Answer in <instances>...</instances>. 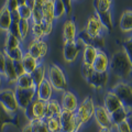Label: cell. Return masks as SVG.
I'll use <instances>...</instances> for the list:
<instances>
[{"label":"cell","mask_w":132,"mask_h":132,"mask_svg":"<svg viewBox=\"0 0 132 132\" xmlns=\"http://www.w3.org/2000/svg\"><path fill=\"white\" fill-rule=\"evenodd\" d=\"M13 66H14V69H15V73L16 75L19 76H22L26 74V72H24V67H23V64L21 61H16V62H13Z\"/></svg>","instance_id":"obj_44"},{"label":"cell","mask_w":132,"mask_h":132,"mask_svg":"<svg viewBox=\"0 0 132 132\" xmlns=\"http://www.w3.org/2000/svg\"><path fill=\"white\" fill-rule=\"evenodd\" d=\"M26 5L30 8L31 10H33L35 7V0H26Z\"/></svg>","instance_id":"obj_47"},{"label":"cell","mask_w":132,"mask_h":132,"mask_svg":"<svg viewBox=\"0 0 132 132\" xmlns=\"http://www.w3.org/2000/svg\"><path fill=\"white\" fill-rule=\"evenodd\" d=\"M12 88H13L14 96L19 106V110L24 111L28 108V106L35 99L36 89H23L16 86H13Z\"/></svg>","instance_id":"obj_9"},{"label":"cell","mask_w":132,"mask_h":132,"mask_svg":"<svg viewBox=\"0 0 132 132\" xmlns=\"http://www.w3.org/2000/svg\"><path fill=\"white\" fill-rule=\"evenodd\" d=\"M14 86L23 89H36L34 81H33L31 75H29V74H24L22 76H19Z\"/></svg>","instance_id":"obj_30"},{"label":"cell","mask_w":132,"mask_h":132,"mask_svg":"<svg viewBox=\"0 0 132 132\" xmlns=\"http://www.w3.org/2000/svg\"><path fill=\"white\" fill-rule=\"evenodd\" d=\"M2 85H3V77H2V74L0 73V90L3 88V87H2Z\"/></svg>","instance_id":"obj_50"},{"label":"cell","mask_w":132,"mask_h":132,"mask_svg":"<svg viewBox=\"0 0 132 132\" xmlns=\"http://www.w3.org/2000/svg\"><path fill=\"white\" fill-rule=\"evenodd\" d=\"M44 121H45V123H46L47 129H48L50 132H62L60 119L48 118V119H44Z\"/></svg>","instance_id":"obj_39"},{"label":"cell","mask_w":132,"mask_h":132,"mask_svg":"<svg viewBox=\"0 0 132 132\" xmlns=\"http://www.w3.org/2000/svg\"><path fill=\"white\" fill-rule=\"evenodd\" d=\"M102 106L105 107V109L111 114L114 111L121 109L123 107V104L121 99L117 96V94L112 92L111 89H108L104 95V99H102Z\"/></svg>","instance_id":"obj_14"},{"label":"cell","mask_w":132,"mask_h":132,"mask_svg":"<svg viewBox=\"0 0 132 132\" xmlns=\"http://www.w3.org/2000/svg\"><path fill=\"white\" fill-rule=\"evenodd\" d=\"M22 64H23V67H24V72L26 74H29V75H31V74L35 71L36 68H38V66L42 63V62H40L38 60H35L33 56H31L29 53L24 52V55L22 57Z\"/></svg>","instance_id":"obj_25"},{"label":"cell","mask_w":132,"mask_h":132,"mask_svg":"<svg viewBox=\"0 0 132 132\" xmlns=\"http://www.w3.org/2000/svg\"><path fill=\"white\" fill-rule=\"evenodd\" d=\"M18 14L20 16V19H22V20H28V21H30L31 20L32 10L26 5V0H23V1H19Z\"/></svg>","instance_id":"obj_36"},{"label":"cell","mask_w":132,"mask_h":132,"mask_svg":"<svg viewBox=\"0 0 132 132\" xmlns=\"http://www.w3.org/2000/svg\"><path fill=\"white\" fill-rule=\"evenodd\" d=\"M87 43L82 40L79 35L74 42L63 43V59L64 62L67 64H73L78 60V57L81 54V51Z\"/></svg>","instance_id":"obj_5"},{"label":"cell","mask_w":132,"mask_h":132,"mask_svg":"<svg viewBox=\"0 0 132 132\" xmlns=\"http://www.w3.org/2000/svg\"><path fill=\"white\" fill-rule=\"evenodd\" d=\"M44 0H35V7L32 10V16L30 22L32 24H41L43 21V13H42V5Z\"/></svg>","instance_id":"obj_29"},{"label":"cell","mask_w":132,"mask_h":132,"mask_svg":"<svg viewBox=\"0 0 132 132\" xmlns=\"http://www.w3.org/2000/svg\"><path fill=\"white\" fill-rule=\"evenodd\" d=\"M28 123L30 125L32 132H50L44 120H31L28 121Z\"/></svg>","instance_id":"obj_37"},{"label":"cell","mask_w":132,"mask_h":132,"mask_svg":"<svg viewBox=\"0 0 132 132\" xmlns=\"http://www.w3.org/2000/svg\"><path fill=\"white\" fill-rule=\"evenodd\" d=\"M113 1L111 0H95L94 1V13L97 15H104L112 12Z\"/></svg>","instance_id":"obj_22"},{"label":"cell","mask_w":132,"mask_h":132,"mask_svg":"<svg viewBox=\"0 0 132 132\" xmlns=\"http://www.w3.org/2000/svg\"><path fill=\"white\" fill-rule=\"evenodd\" d=\"M0 106L12 114H15L19 111V106L14 96L13 88L6 87L0 90Z\"/></svg>","instance_id":"obj_7"},{"label":"cell","mask_w":132,"mask_h":132,"mask_svg":"<svg viewBox=\"0 0 132 132\" xmlns=\"http://www.w3.org/2000/svg\"><path fill=\"white\" fill-rule=\"evenodd\" d=\"M21 132H32V129H31L30 125H29V123H28V121H27V123H26V125L23 126V128H22Z\"/></svg>","instance_id":"obj_48"},{"label":"cell","mask_w":132,"mask_h":132,"mask_svg":"<svg viewBox=\"0 0 132 132\" xmlns=\"http://www.w3.org/2000/svg\"><path fill=\"white\" fill-rule=\"evenodd\" d=\"M30 30H31V22L28 20L20 19L19 21V34H20V41L24 44L27 42L28 38L30 36Z\"/></svg>","instance_id":"obj_32"},{"label":"cell","mask_w":132,"mask_h":132,"mask_svg":"<svg viewBox=\"0 0 132 132\" xmlns=\"http://www.w3.org/2000/svg\"><path fill=\"white\" fill-rule=\"evenodd\" d=\"M95 109H96V104L90 96L85 97L79 101V105L75 111V116L81 127H84L90 120H93Z\"/></svg>","instance_id":"obj_4"},{"label":"cell","mask_w":132,"mask_h":132,"mask_svg":"<svg viewBox=\"0 0 132 132\" xmlns=\"http://www.w3.org/2000/svg\"><path fill=\"white\" fill-rule=\"evenodd\" d=\"M109 73L107 74H97V73H93V75L90 76L88 79H86V81L89 84L90 87H93L96 90H100L104 89L109 82Z\"/></svg>","instance_id":"obj_18"},{"label":"cell","mask_w":132,"mask_h":132,"mask_svg":"<svg viewBox=\"0 0 132 132\" xmlns=\"http://www.w3.org/2000/svg\"><path fill=\"white\" fill-rule=\"evenodd\" d=\"M109 75L121 81H128L132 76V63L123 47L114 51L110 56Z\"/></svg>","instance_id":"obj_1"},{"label":"cell","mask_w":132,"mask_h":132,"mask_svg":"<svg viewBox=\"0 0 132 132\" xmlns=\"http://www.w3.org/2000/svg\"><path fill=\"white\" fill-rule=\"evenodd\" d=\"M3 80H5L8 85H15V81L18 79V75L15 73L14 66H13V62L8 60L6 62V67H5V72L2 74Z\"/></svg>","instance_id":"obj_24"},{"label":"cell","mask_w":132,"mask_h":132,"mask_svg":"<svg viewBox=\"0 0 132 132\" xmlns=\"http://www.w3.org/2000/svg\"><path fill=\"white\" fill-rule=\"evenodd\" d=\"M5 6L8 8V10H9L10 12L18 11L19 1H18V0H8V1L5 2Z\"/></svg>","instance_id":"obj_43"},{"label":"cell","mask_w":132,"mask_h":132,"mask_svg":"<svg viewBox=\"0 0 132 132\" xmlns=\"http://www.w3.org/2000/svg\"><path fill=\"white\" fill-rule=\"evenodd\" d=\"M2 52L8 60H10L12 62H16V61H22V57H23L26 51H24V46H21V47L13 48V50L2 48Z\"/></svg>","instance_id":"obj_33"},{"label":"cell","mask_w":132,"mask_h":132,"mask_svg":"<svg viewBox=\"0 0 132 132\" xmlns=\"http://www.w3.org/2000/svg\"><path fill=\"white\" fill-rule=\"evenodd\" d=\"M109 64H110V57L107 54V52L104 48H99L96 60L92 66L94 73L97 74H107L109 73Z\"/></svg>","instance_id":"obj_15"},{"label":"cell","mask_w":132,"mask_h":132,"mask_svg":"<svg viewBox=\"0 0 132 132\" xmlns=\"http://www.w3.org/2000/svg\"><path fill=\"white\" fill-rule=\"evenodd\" d=\"M31 77H32V79L34 81L36 87L40 86L47 77V66L42 62V63L38 66V68L31 74Z\"/></svg>","instance_id":"obj_27"},{"label":"cell","mask_w":132,"mask_h":132,"mask_svg":"<svg viewBox=\"0 0 132 132\" xmlns=\"http://www.w3.org/2000/svg\"><path fill=\"white\" fill-rule=\"evenodd\" d=\"M45 105L46 102H43L39 99H34L28 108L23 111L24 117L28 121L31 120H44L45 118Z\"/></svg>","instance_id":"obj_8"},{"label":"cell","mask_w":132,"mask_h":132,"mask_svg":"<svg viewBox=\"0 0 132 132\" xmlns=\"http://www.w3.org/2000/svg\"><path fill=\"white\" fill-rule=\"evenodd\" d=\"M5 44H3V48L5 50H13V48H18L23 46L22 42L20 41L19 38H16L15 35L11 34L10 32H6L5 33Z\"/></svg>","instance_id":"obj_28"},{"label":"cell","mask_w":132,"mask_h":132,"mask_svg":"<svg viewBox=\"0 0 132 132\" xmlns=\"http://www.w3.org/2000/svg\"><path fill=\"white\" fill-rule=\"evenodd\" d=\"M14 116L10 112H8L6 109H3L0 106V132H2L5 130V127L10 123H13L14 121Z\"/></svg>","instance_id":"obj_34"},{"label":"cell","mask_w":132,"mask_h":132,"mask_svg":"<svg viewBox=\"0 0 132 132\" xmlns=\"http://www.w3.org/2000/svg\"><path fill=\"white\" fill-rule=\"evenodd\" d=\"M113 132H132V130L128 121H123L113 127Z\"/></svg>","instance_id":"obj_42"},{"label":"cell","mask_w":132,"mask_h":132,"mask_svg":"<svg viewBox=\"0 0 132 132\" xmlns=\"http://www.w3.org/2000/svg\"><path fill=\"white\" fill-rule=\"evenodd\" d=\"M122 47L126 51V53L128 54V56H129V59L132 63V34L128 35V38H126L125 42L122 44Z\"/></svg>","instance_id":"obj_41"},{"label":"cell","mask_w":132,"mask_h":132,"mask_svg":"<svg viewBox=\"0 0 132 132\" xmlns=\"http://www.w3.org/2000/svg\"><path fill=\"white\" fill-rule=\"evenodd\" d=\"M84 32H85V34L92 40V42H94V41L99 40V39H105V35L109 31H108V29L104 26L101 20L98 18V15L94 13L87 19Z\"/></svg>","instance_id":"obj_3"},{"label":"cell","mask_w":132,"mask_h":132,"mask_svg":"<svg viewBox=\"0 0 132 132\" xmlns=\"http://www.w3.org/2000/svg\"><path fill=\"white\" fill-rule=\"evenodd\" d=\"M62 112H63V110H62L59 99H57V97H53L45 105V118L44 119H48V118L60 119Z\"/></svg>","instance_id":"obj_19"},{"label":"cell","mask_w":132,"mask_h":132,"mask_svg":"<svg viewBox=\"0 0 132 132\" xmlns=\"http://www.w3.org/2000/svg\"><path fill=\"white\" fill-rule=\"evenodd\" d=\"M61 130L62 132H79L81 126L78 122L75 112H68V111H63L60 117Z\"/></svg>","instance_id":"obj_13"},{"label":"cell","mask_w":132,"mask_h":132,"mask_svg":"<svg viewBox=\"0 0 132 132\" xmlns=\"http://www.w3.org/2000/svg\"><path fill=\"white\" fill-rule=\"evenodd\" d=\"M93 68L92 67H89V66H85V65H81V75L82 77L85 78V80L86 79H88V78L93 75Z\"/></svg>","instance_id":"obj_45"},{"label":"cell","mask_w":132,"mask_h":132,"mask_svg":"<svg viewBox=\"0 0 132 132\" xmlns=\"http://www.w3.org/2000/svg\"><path fill=\"white\" fill-rule=\"evenodd\" d=\"M93 120L99 127V129L113 130V125H112V121H111V114L105 109V107L101 104L96 105Z\"/></svg>","instance_id":"obj_12"},{"label":"cell","mask_w":132,"mask_h":132,"mask_svg":"<svg viewBox=\"0 0 132 132\" xmlns=\"http://www.w3.org/2000/svg\"><path fill=\"white\" fill-rule=\"evenodd\" d=\"M42 13L44 20L54 21V0H44L42 5Z\"/></svg>","instance_id":"obj_31"},{"label":"cell","mask_w":132,"mask_h":132,"mask_svg":"<svg viewBox=\"0 0 132 132\" xmlns=\"http://www.w3.org/2000/svg\"><path fill=\"white\" fill-rule=\"evenodd\" d=\"M66 15L64 0H54V21H60Z\"/></svg>","instance_id":"obj_35"},{"label":"cell","mask_w":132,"mask_h":132,"mask_svg":"<svg viewBox=\"0 0 132 132\" xmlns=\"http://www.w3.org/2000/svg\"><path fill=\"white\" fill-rule=\"evenodd\" d=\"M24 51L35 60L43 62L48 53V44L45 40H30L24 46Z\"/></svg>","instance_id":"obj_6"},{"label":"cell","mask_w":132,"mask_h":132,"mask_svg":"<svg viewBox=\"0 0 132 132\" xmlns=\"http://www.w3.org/2000/svg\"><path fill=\"white\" fill-rule=\"evenodd\" d=\"M98 132H113V130H109V129H99Z\"/></svg>","instance_id":"obj_51"},{"label":"cell","mask_w":132,"mask_h":132,"mask_svg":"<svg viewBox=\"0 0 132 132\" xmlns=\"http://www.w3.org/2000/svg\"><path fill=\"white\" fill-rule=\"evenodd\" d=\"M132 113V107L123 105L121 109H119L117 111H114L113 113H111V121H112L113 127L119 125L123 121H127L128 117Z\"/></svg>","instance_id":"obj_23"},{"label":"cell","mask_w":132,"mask_h":132,"mask_svg":"<svg viewBox=\"0 0 132 132\" xmlns=\"http://www.w3.org/2000/svg\"><path fill=\"white\" fill-rule=\"evenodd\" d=\"M11 26V12L3 5L0 8V32L6 33Z\"/></svg>","instance_id":"obj_26"},{"label":"cell","mask_w":132,"mask_h":132,"mask_svg":"<svg viewBox=\"0 0 132 132\" xmlns=\"http://www.w3.org/2000/svg\"><path fill=\"white\" fill-rule=\"evenodd\" d=\"M41 28H42V30L44 32V35H45V38H46V36L51 35L53 30H54V22L43 19L42 23H41Z\"/></svg>","instance_id":"obj_40"},{"label":"cell","mask_w":132,"mask_h":132,"mask_svg":"<svg viewBox=\"0 0 132 132\" xmlns=\"http://www.w3.org/2000/svg\"><path fill=\"white\" fill-rule=\"evenodd\" d=\"M59 101L63 111H68V112H75L78 105H79V99L77 95L72 92V90H65L59 95Z\"/></svg>","instance_id":"obj_10"},{"label":"cell","mask_w":132,"mask_h":132,"mask_svg":"<svg viewBox=\"0 0 132 132\" xmlns=\"http://www.w3.org/2000/svg\"><path fill=\"white\" fill-rule=\"evenodd\" d=\"M119 29L122 33L132 34V9H126L119 18Z\"/></svg>","instance_id":"obj_21"},{"label":"cell","mask_w":132,"mask_h":132,"mask_svg":"<svg viewBox=\"0 0 132 132\" xmlns=\"http://www.w3.org/2000/svg\"><path fill=\"white\" fill-rule=\"evenodd\" d=\"M6 62H7V57L3 54L2 51H0V73L3 74L5 72V67H6Z\"/></svg>","instance_id":"obj_46"},{"label":"cell","mask_w":132,"mask_h":132,"mask_svg":"<svg viewBox=\"0 0 132 132\" xmlns=\"http://www.w3.org/2000/svg\"><path fill=\"white\" fill-rule=\"evenodd\" d=\"M127 121H128V123H129V126L131 127V130H132V113L129 116V117H128Z\"/></svg>","instance_id":"obj_49"},{"label":"cell","mask_w":132,"mask_h":132,"mask_svg":"<svg viewBox=\"0 0 132 132\" xmlns=\"http://www.w3.org/2000/svg\"><path fill=\"white\" fill-rule=\"evenodd\" d=\"M78 28L73 19H67L65 20L63 23V28H62V38H63V43H68V42H74L78 38Z\"/></svg>","instance_id":"obj_16"},{"label":"cell","mask_w":132,"mask_h":132,"mask_svg":"<svg viewBox=\"0 0 132 132\" xmlns=\"http://www.w3.org/2000/svg\"><path fill=\"white\" fill-rule=\"evenodd\" d=\"M98 50L99 48L97 46H95L94 44L86 45V46L82 48V51H81V65L92 67L95 60H96Z\"/></svg>","instance_id":"obj_20"},{"label":"cell","mask_w":132,"mask_h":132,"mask_svg":"<svg viewBox=\"0 0 132 132\" xmlns=\"http://www.w3.org/2000/svg\"><path fill=\"white\" fill-rule=\"evenodd\" d=\"M54 89H53L52 85L50 84V81L47 79H45L40 86L36 87V94L35 98L43 102H47L48 100L54 97Z\"/></svg>","instance_id":"obj_17"},{"label":"cell","mask_w":132,"mask_h":132,"mask_svg":"<svg viewBox=\"0 0 132 132\" xmlns=\"http://www.w3.org/2000/svg\"><path fill=\"white\" fill-rule=\"evenodd\" d=\"M30 34H31V40H44L45 39V35H44L42 28H41V24L31 23Z\"/></svg>","instance_id":"obj_38"},{"label":"cell","mask_w":132,"mask_h":132,"mask_svg":"<svg viewBox=\"0 0 132 132\" xmlns=\"http://www.w3.org/2000/svg\"><path fill=\"white\" fill-rule=\"evenodd\" d=\"M110 89L117 94L123 105L132 107V85L129 81L118 80Z\"/></svg>","instance_id":"obj_11"},{"label":"cell","mask_w":132,"mask_h":132,"mask_svg":"<svg viewBox=\"0 0 132 132\" xmlns=\"http://www.w3.org/2000/svg\"><path fill=\"white\" fill-rule=\"evenodd\" d=\"M46 79L52 85L55 94H61L68 89V79L64 69L59 64L53 63L47 66V77Z\"/></svg>","instance_id":"obj_2"}]
</instances>
